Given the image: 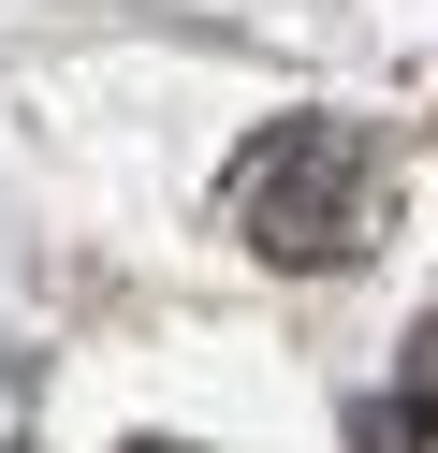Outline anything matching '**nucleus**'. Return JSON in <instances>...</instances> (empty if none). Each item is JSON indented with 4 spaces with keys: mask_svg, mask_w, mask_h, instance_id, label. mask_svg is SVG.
<instances>
[{
    "mask_svg": "<svg viewBox=\"0 0 438 453\" xmlns=\"http://www.w3.org/2000/svg\"><path fill=\"white\" fill-rule=\"evenodd\" d=\"M234 219H249L263 264H350L380 234V147L336 132V118H278L234 161Z\"/></svg>",
    "mask_w": 438,
    "mask_h": 453,
    "instance_id": "1",
    "label": "nucleus"
}]
</instances>
